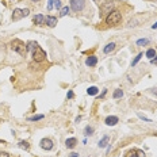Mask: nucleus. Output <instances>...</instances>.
Returning a JSON list of instances; mask_svg holds the SVG:
<instances>
[{"label":"nucleus","mask_w":157,"mask_h":157,"mask_svg":"<svg viewBox=\"0 0 157 157\" xmlns=\"http://www.w3.org/2000/svg\"><path fill=\"white\" fill-rule=\"evenodd\" d=\"M11 49L20 56H26L27 53V45H25V42H22L20 39H14L11 42Z\"/></svg>","instance_id":"1"},{"label":"nucleus","mask_w":157,"mask_h":157,"mask_svg":"<svg viewBox=\"0 0 157 157\" xmlns=\"http://www.w3.org/2000/svg\"><path fill=\"white\" fill-rule=\"evenodd\" d=\"M121 20H122V14L119 12V11H117V10L111 11V12H110L109 15L106 16V23H107L109 26H115V25H118Z\"/></svg>","instance_id":"2"},{"label":"nucleus","mask_w":157,"mask_h":157,"mask_svg":"<svg viewBox=\"0 0 157 157\" xmlns=\"http://www.w3.org/2000/svg\"><path fill=\"white\" fill-rule=\"evenodd\" d=\"M87 7L85 0H71V10L73 12H83Z\"/></svg>","instance_id":"3"},{"label":"nucleus","mask_w":157,"mask_h":157,"mask_svg":"<svg viewBox=\"0 0 157 157\" xmlns=\"http://www.w3.org/2000/svg\"><path fill=\"white\" fill-rule=\"evenodd\" d=\"M33 60L35 62H42V61L46 60V52L43 50L41 46H37L33 50Z\"/></svg>","instance_id":"4"},{"label":"nucleus","mask_w":157,"mask_h":157,"mask_svg":"<svg viewBox=\"0 0 157 157\" xmlns=\"http://www.w3.org/2000/svg\"><path fill=\"white\" fill-rule=\"evenodd\" d=\"M114 2H110V0H107L106 3H103V4L100 5V16H104V15H109L111 11H114Z\"/></svg>","instance_id":"5"},{"label":"nucleus","mask_w":157,"mask_h":157,"mask_svg":"<svg viewBox=\"0 0 157 157\" xmlns=\"http://www.w3.org/2000/svg\"><path fill=\"white\" fill-rule=\"evenodd\" d=\"M54 146L53 141H52L50 138H43L41 139V148H42L43 150H52Z\"/></svg>","instance_id":"6"},{"label":"nucleus","mask_w":157,"mask_h":157,"mask_svg":"<svg viewBox=\"0 0 157 157\" xmlns=\"http://www.w3.org/2000/svg\"><path fill=\"white\" fill-rule=\"evenodd\" d=\"M57 22H58V20H57L56 16H46L45 18V23L49 26V27H56Z\"/></svg>","instance_id":"7"},{"label":"nucleus","mask_w":157,"mask_h":157,"mask_svg":"<svg viewBox=\"0 0 157 157\" xmlns=\"http://www.w3.org/2000/svg\"><path fill=\"white\" fill-rule=\"evenodd\" d=\"M115 43L114 42H110V43H107L106 46H104V49H103V53L104 54H110V53H112V52L115 50Z\"/></svg>","instance_id":"8"},{"label":"nucleus","mask_w":157,"mask_h":157,"mask_svg":"<svg viewBox=\"0 0 157 157\" xmlns=\"http://www.w3.org/2000/svg\"><path fill=\"white\" fill-rule=\"evenodd\" d=\"M104 122H106L107 126H115L119 122V119H118V117H114V115H112V117H107Z\"/></svg>","instance_id":"9"},{"label":"nucleus","mask_w":157,"mask_h":157,"mask_svg":"<svg viewBox=\"0 0 157 157\" xmlns=\"http://www.w3.org/2000/svg\"><path fill=\"white\" fill-rule=\"evenodd\" d=\"M22 18H25V16H23V10H19V8H15V10H14L12 20H14V22H16V20H19V19H22Z\"/></svg>","instance_id":"10"},{"label":"nucleus","mask_w":157,"mask_h":157,"mask_svg":"<svg viewBox=\"0 0 157 157\" xmlns=\"http://www.w3.org/2000/svg\"><path fill=\"white\" fill-rule=\"evenodd\" d=\"M34 23H35L37 26H42L43 23H45V16H43L42 14L35 15V16H34Z\"/></svg>","instance_id":"11"},{"label":"nucleus","mask_w":157,"mask_h":157,"mask_svg":"<svg viewBox=\"0 0 157 157\" xmlns=\"http://www.w3.org/2000/svg\"><path fill=\"white\" fill-rule=\"evenodd\" d=\"M98 64V57H95V56H91V57H88V58L85 60V65L87 66H95Z\"/></svg>","instance_id":"12"},{"label":"nucleus","mask_w":157,"mask_h":157,"mask_svg":"<svg viewBox=\"0 0 157 157\" xmlns=\"http://www.w3.org/2000/svg\"><path fill=\"white\" fill-rule=\"evenodd\" d=\"M76 144H77V139L76 138H68L65 141V145H66L68 149H73V148L76 146Z\"/></svg>","instance_id":"13"},{"label":"nucleus","mask_w":157,"mask_h":157,"mask_svg":"<svg viewBox=\"0 0 157 157\" xmlns=\"http://www.w3.org/2000/svg\"><path fill=\"white\" fill-rule=\"evenodd\" d=\"M109 135H104L103 138L99 141V148H104V146H107V144H109Z\"/></svg>","instance_id":"14"},{"label":"nucleus","mask_w":157,"mask_h":157,"mask_svg":"<svg viewBox=\"0 0 157 157\" xmlns=\"http://www.w3.org/2000/svg\"><path fill=\"white\" fill-rule=\"evenodd\" d=\"M123 96V91H122V89H115L114 91V94H112V98L114 99H119V98H122Z\"/></svg>","instance_id":"15"},{"label":"nucleus","mask_w":157,"mask_h":157,"mask_svg":"<svg viewBox=\"0 0 157 157\" xmlns=\"http://www.w3.org/2000/svg\"><path fill=\"white\" fill-rule=\"evenodd\" d=\"M98 92H99V89L96 88V87H89L88 91H87V94L91 95V96H94V95H96Z\"/></svg>","instance_id":"16"},{"label":"nucleus","mask_w":157,"mask_h":157,"mask_svg":"<svg viewBox=\"0 0 157 157\" xmlns=\"http://www.w3.org/2000/svg\"><path fill=\"white\" fill-rule=\"evenodd\" d=\"M69 11H71V8H69L68 5H66V7H62V8L60 10V16H65V15H68Z\"/></svg>","instance_id":"17"},{"label":"nucleus","mask_w":157,"mask_h":157,"mask_svg":"<svg viewBox=\"0 0 157 157\" xmlns=\"http://www.w3.org/2000/svg\"><path fill=\"white\" fill-rule=\"evenodd\" d=\"M45 117H43L42 114L41 115H34V117H28L27 118V121H30V122H35V121H39V119H43Z\"/></svg>","instance_id":"18"},{"label":"nucleus","mask_w":157,"mask_h":157,"mask_svg":"<svg viewBox=\"0 0 157 157\" xmlns=\"http://www.w3.org/2000/svg\"><path fill=\"white\" fill-rule=\"evenodd\" d=\"M125 157H138V155H137V149H130L129 152L126 153V156Z\"/></svg>","instance_id":"19"},{"label":"nucleus","mask_w":157,"mask_h":157,"mask_svg":"<svg viewBox=\"0 0 157 157\" xmlns=\"http://www.w3.org/2000/svg\"><path fill=\"white\" fill-rule=\"evenodd\" d=\"M146 57L148 58H150V60H152L153 57H156V50L155 49H149V50L146 52Z\"/></svg>","instance_id":"20"},{"label":"nucleus","mask_w":157,"mask_h":157,"mask_svg":"<svg viewBox=\"0 0 157 157\" xmlns=\"http://www.w3.org/2000/svg\"><path fill=\"white\" fill-rule=\"evenodd\" d=\"M84 132H85V135H92V134H94V127H92V126H87Z\"/></svg>","instance_id":"21"},{"label":"nucleus","mask_w":157,"mask_h":157,"mask_svg":"<svg viewBox=\"0 0 157 157\" xmlns=\"http://www.w3.org/2000/svg\"><path fill=\"white\" fill-rule=\"evenodd\" d=\"M148 43H149V39H146V38L138 39V41H137V45H138V46H145V45H148Z\"/></svg>","instance_id":"22"},{"label":"nucleus","mask_w":157,"mask_h":157,"mask_svg":"<svg viewBox=\"0 0 157 157\" xmlns=\"http://www.w3.org/2000/svg\"><path fill=\"white\" fill-rule=\"evenodd\" d=\"M142 56H144V54H142V53H138V54H137V57H135V58H134V60H133V61H132V66H134V65H135V64H137V62H138V61H139V60H141V57H142Z\"/></svg>","instance_id":"23"},{"label":"nucleus","mask_w":157,"mask_h":157,"mask_svg":"<svg viewBox=\"0 0 157 157\" xmlns=\"http://www.w3.org/2000/svg\"><path fill=\"white\" fill-rule=\"evenodd\" d=\"M19 146H20V148H25L26 150L28 149V144H27V142H25V141H20V142H19Z\"/></svg>","instance_id":"24"},{"label":"nucleus","mask_w":157,"mask_h":157,"mask_svg":"<svg viewBox=\"0 0 157 157\" xmlns=\"http://www.w3.org/2000/svg\"><path fill=\"white\" fill-rule=\"evenodd\" d=\"M137 155H138V157H146L145 152L144 150H141V149H137Z\"/></svg>","instance_id":"25"},{"label":"nucleus","mask_w":157,"mask_h":157,"mask_svg":"<svg viewBox=\"0 0 157 157\" xmlns=\"http://www.w3.org/2000/svg\"><path fill=\"white\" fill-rule=\"evenodd\" d=\"M54 5H56L57 10H61V2L60 0H54Z\"/></svg>","instance_id":"26"},{"label":"nucleus","mask_w":157,"mask_h":157,"mask_svg":"<svg viewBox=\"0 0 157 157\" xmlns=\"http://www.w3.org/2000/svg\"><path fill=\"white\" fill-rule=\"evenodd\" d=\"M53 3H54V0H49V3H48V10L49 11L53 8Z\"/></svg>","instance_id":"27"},{"label":"nucleus","mask_w":157,"mask_h":157,"mask_svg":"<svg viewBox=\"0 0 157 157\" xmlns=\"http://www.w3.org/2000/svg\"><path fill=\"white\" fill-rule=\"evenodd\" d=\"M138 117H139V118H141V119H144V121H145V122H152V121H150V119H149V118H145V117H144V115H141V114H138Z\"/></svg>","instance_id":"28"},{"label":"nucleus","mask_w":157,"mask_h":157,"mask_svg":"<svg viewBox=\"0 0 157 157\" xmlns=\"http://www.w3.org/2000/svg\"><path fill=\"white\" fill-rule=\"evenodd\" d=\"M0 157H11L7 152H0Z\"/></svg>","instance_id":"29"},{"label":"nucleus","mask_w":157,"mask_h":157,"mask_svg":"<svg viewBox=\"0 0 157 157\" xmlns=\"http://www.w3.org/2000/svg\"><path fill=\"white\" fill-rule=\"evenodd\" d=\"M94 2H95V3H98L99 5H102V4H103V3H106L107 0H94Z\"/></svg>","instance_id":"30"},{"label":"nucleus","mask_w":157,"mask_h":157,"mask_svg":"<svg viewBox=\"0 0 157 157\" xmlns=\"http://www.w3.org/2000/svg\"><path fill=\"white\" fill-rule=\"evenodd\" d=\"M66 98H68V99H72V98H73V92L69 91V92H68V95H66Z\"/></svg>","instance_id":"31"},{"label":"nucleus","mask_w":157,"mask_h":157,"mask_svg":"<svg viewBox=\"0 0 157 157\" xmlns=\"http://www.w3.org/2000/svg\"><path fill=\"white\" fill-rule=\"evenodd\" d=\"M28 12H30V11H28V8L23 10V16H27V15H28Z\"/></svg>","instance_id":"32"},{"label":"nucleus","mask_w":157,"mask_h":157,"mask_svg":"<svg viewBox=\"0 0 157 157\" xmlns=\"http://www.w3.org/2000/svg\"><path fill=\"white\" fill-rule=\"evenodd\" d=\"M69 157H78V155H77V153H71V156H69Z\"/></svg>","instance_id":"33"},{"label":"nucleus","mask_w":157,"mask_h":157,"mask_svg":"<svg viewBox=\"0 0 157 157\" xmlns=\"http://www.w3.org/2000/svg\"><path fill=\"white\" fill-rule=\"evenodd\" d=\"M152 92H153V94H155V95H156V96H157V88H155V89H152Z\"/></svg>","instance_id":"34"},{"label":"nucleus","mask_w":157,"mask_h":157,"mask_svg":"<svg viewBox=\"0 0 157 157\" xmlns=\"http://www.w3.org/2000/svg\"><path fill=\"white\" fill-rule=\"evenodd\" d=\"M152 28H153V30H155V28H157V22H156V23H155V25H153V26H152Z\"/></svg>","instance_id":"35"},{"label":"nucleus","mask_w":157,"mask_h":157,"mask_svg":"<svg viewBox=\"0 0 157 157\" xmlns=\"http://www.w3.org/2000/svg\"><path fill=\"white\" fill-rule=\"evenodd\" d=\"M33 2H34V3H37V2H39V0H33Z\"/></svg>","instance_id":"36"}]
</instances>
